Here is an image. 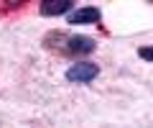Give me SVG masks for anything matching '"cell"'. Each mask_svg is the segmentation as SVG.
I'll use <instances>...</instances> for the list:
<instances>
[{
  "instance_id": "6da1fadb",
  "label": "cell",
  "mask_w": 153,
  "mask_h": 128,
  "mask_svg": "<svg viewBox=\"0 0 153 128\" xmlns=\"http://www.w3.org/2000/svg\"><path fill=\"white\" fill-rule=\"evenodd\" d=\"M44 46L61 56H84L89 51H94V39L89 36H64L61 31H54L51 36L44 39Z\"/></svg>"
},
{
  "instance_id": "7a4b0ae2",
  "label": "cell",
  "mask_w": 153,
  "mask_h": 128,
  "mask_svg": "<svg viewBox=\"0 0 153 128\" xmlns=\"http://www.w3.org/2000/svg\"><path fill=\"white\" fill-rule=\"evenodd\" d=\"M97 74H100V67L92 61H76L74 67L66 69V79L74 85H87L92 79H97Z\"/></svg>"
},
{
  "instance_id": "3957f363",
  "label": "cell",
  "mask_w": 153,
  "mask_h": 128,
  "mask_svg": "<svg viewBox=\"0 0 153 128\" xmlns=\"http://www.w3.org/2000/svg\"><path fill=\"white\" fill-rule=\"evenodd\" d=\"M100 8H94V5H87V8H79V10H74V13H69L66 16V21L71 23V26H84V23H100Z\"/></svg>"
},
{
  "instance_id": "277c9868",
  "label": "cell",
  "mask_w": 153,
  "mask_h": 128,
  "mask_svg": "<svg viewBox=\"0 0 153 128\" xmlns=\"http://www.w3.org/2000/svg\"><path fill=\"white\" fill-rule=\"evenodd\" d=\"M38 8L41 16H61L64 10H71V0H44Z\"/></svg>"
},
{
  "instance_id": "5b68a950",
  "label": "cell",
  "mask_w": 153,
  "mask_h": 128,
  "mask_svg": "<svg viewBox=\"0 0 153 128\" xmlns=\"http://www.w3.org/2000/svg\"><path fill=\"white\" fill-rule=\"evenodd\" d=\"M138 56H140L143 61H153V44L151 46H140V49H138Z\"/></svg>"
}]
</instances>
